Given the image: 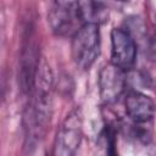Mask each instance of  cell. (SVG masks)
Instances as JSON below:
<instances>
[{
  "label": "cell",
  "instance_id": "obj_11",
  "mask_svg": "<svg viewBox=\"0 0 156 156\" xmlns=\"http://www.w3.org/2000/svg\"><path fill=\"white\" fill-rule=\"evenodd\" d=\"M151 50H152V52H154V55H155V57H156V40L152 41V44H151Z\"/></svg>",
  "mask_w": 156,
  "mask_h": 156
},
{
  "label": "cell",
  "instance_id": "obj_5",
  "mask_svg": "<svg viewBox=\"0 0 156 156\" xmlns=\"http://www.w3.org/2000/svg\"><path fill=\"white\" fill-rule=\"evenodd\" d=\"M111 62L124 72L133 68L135 63L136 44L133 37L122 28L111 30Z\"/></svg>",
  "mask_w": 156,
  "mask_h": 156
},
{
  "label": "cell",
  "instance_id": "obj_1",
  "mask_svg": "<svg viewBox=\"0 0 156 156\" xmlns=\"http://www.w3.org/2000/svg\"><path fill=\"white\" fill-rule=\"evenodd\" d=\"M52 72L49 65L41 61L33 87V96L24 116L27 135L30 140L41 138L50 124L52 116Z\"/></svg>",
  "mask_w": 156,
  "mask_h": 156
},
{
  "label": "cell",
  "instance_id": "obj_12",
  "mask_svg": "<svg viewBox=\"0 0 156 156\" xmlns=\"http://www.w3.org/2000/svg\"><path fill=\"white\" fill-rule=\"evenodd\" d=\"M155 27H156V16H155Z\"/></svg>",
  "mask_w": 156,
  "mask_h": 156
},
{
  "label": "cell",
  "instance_id": "obj_4",
  "mask_svg": "<svg viewBox=\"0 0 156 156\" xmlns=\"http://www.w3.org/2000/svg\"><path fill=\"white\" fill-rule=\"evenodd\" d=\"M48 22L52 32L57 35H67L76 33L79 28V23L83 24L79 10L78 1H54L48 12ZM82 27V26H78Z\"/></svg>",
  "mask_w": 156,
  "mask_h": 156
},
{
  "label": "cell",
  "instance_id": "obj_2",
  "mask_svg": "<svg viewBox=\"0 0 156 156\" xmlns=\"http://www.w3.org/2000/svg\"><path fill=\"white\" fill-rule=\"evenodd\" d=\"M72 58L80 69H89L100 54V29L98 24L85 23L72 37Z\"/></svg>",
  "mask_w": 156,
  "mask_h": 156
},
{
  "label": "cell",
  "instance_id": "obj_7",
  "mask_svg": "<svg viewBox=\"0 0 156 156\" xmlns=\"http://www.w3.org/2000/svg\"><path fill=\"white\" fill-rule=\"evenodd\" d=\"M39 65V55L37 44L33 39V33L32 30H27V35L22 44L20 71V83L23 91H30L33 89Z\"/></svg>",
  "mask_w": 156,
  "mask_h": 156
},
{
  "label": "cell",
  "instance_id": "obj_8",
  "mask_svg": "<svg viewBox=\"0 0 156 156\" xmlns=\"http://www.w3.org/2000/svg\"><path fill=\"white\" fill-rule=\"evenodd\" d=\"M124 107L128 117L134 123H146L152 119L156 106L154 100L140 91H132L124 100Z\"/></svg>",
  "mask_w": 156,
  "mask_h": 156
},
{
  "label": "cell",
  "instance_id": "obj_3",
  "mask_svg": "<svg viewBox=\"0 0 156 156\" xmlns=\"http://www.w3.org/2000/svg\"><path fill=\"white\" fill-rule=\"evenodd\" d=\"M83 135L82 113L77 107L62 122L55 140L54 156H76Z\"/></svg>",
  "mask_w": 156,
  "mask_h": 156
},
{
  "label": "cell",
  "instance_id": "obj_6",
  "mask_svg": "<svg viewBox=\"0 0 156 156\" xmlns=\"http://www.w3.org/2000/svg\"><path fill=\"white\" fill-rule=\"evenodd\" d=\"M126 72L113 65L112 62L106 63L99 72L98 84L101 101L104 104L115 102L126 89Z\"/></svg>",
  "mask_w": 156,
  "mask_h": 156
},
{
  "label": "cell",
  "instance_id": "obj_9",
  "mask_svg": "<svg viewBox=\"0 0 156 156\" xmlns=\"http://www.w3.org/2000/svg\"><path fill=\"white\" fill-rule=\"evenodd\" d=\"M78 10L83 24L90 23L99 26L108 18V9L102 2L78 1Z\"/></svg>",
  "mask_w": 156,
  "mask_h": 156
},
{
  "label": "cell",
  "instance_id": "obj_10",
  "mask_svg": "<svg viewBox=\"0 0 156 156\" xmlns=\"http://www.w3.org/2000/svg\"><path fill=\"white\" fill-rule=\"evenodd\" d=\"M95 156H115L112 133L108 128L104 129L101 132V134L99 135V139L96 141Z\"/></svg>",
  "mask_w": 156,
  "mask_h": 156
}]
</instances>
